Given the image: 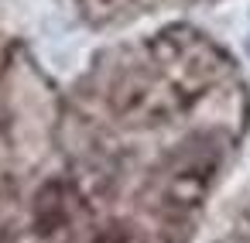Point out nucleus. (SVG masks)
I'll return each mask as SVG.
<instances>
[{
	"label": "nucleus",
	"mask_w": 250,
	"mask_h": 243,
	"mask_svg": "<svg viewBox=\"0 0 250 243\" xmlns=\"http://www.w3.org/2000/svg\"><path fill=\"white\" fill-rule=\"evenodd\" d=\"M247 48H250V45H247Z\"/></svg>",
	"instance_id": "f03ea898"
},
{
	"label": "nucleus",
	"mask_w": 250,
	"mask_h": 243,
	"mask_svg": "<svg viewBox=\"0 0 250 243\" xmlns=\"http://www.w3.org/2000/svg\"><path fill=\"white\" fill-rule=\"evenodd\" d=\"M62 219H65V199H62V185H45L42 192H38V199H35V223H38V229L48 236L52 229H59L62 226Z\"/></svg>",
	"instance_id": "f257e3e1"
}]
</instances>
